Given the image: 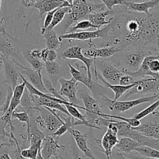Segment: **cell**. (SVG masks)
Instances as JSON below:
<instances>
[{
  "label": "cell",
  "mask_w": 159,
  "mask_h": 159,
  "mask_svg": "<svg viewBox=\"0 0 159 159\" xmlns=\"http://www.w3.org/2000/svg\"><path fill=\"white\" fill-rule=\"evenodd\" d=\"M103 6V4H92L87 0H74L70 6V10L61 23V35L66 34L73 24L85 20L92 12L101 10Z\"/></svg>",
  "instance_id": "obj_1"
},
{
  "label": "cell",
  "mask_w": 159,
  "mask_h": 159,
  "mask_svg": "<svg viewBox=\"0 0 159 159\" xmlns=\"http://www.w3.org/2000/svg\"><path fill=\"white\" fill-rule=\"evenodd\" d=\"M116 26V21L113 19L110 24L105 26V27L100 28L93 31H78L74 33H67V34L60 35L61 40H91L93 39L100 38L104 40H110V33L114 30Z\"/></svg>",
  "instance_id": "obj_2"
},
{
  "label": "cell",
  "mask_w": 159,
  "mask_h": 159,
  "mask_svg": "<svg viewBox=\"0 0 159 159\" xmlns=\"http://www.w3.org/2000/svg\"><path fill=\"white\" fill-rule=\"evenodd\" d=\"M35 111L40 113L38 116L34 117L37 124L51 133V134L64 124L61 116L56 113L55 110L37 106Z\"/></svg>",
  "instance_id": "obj_3"
},
{
  "label": "cell",
  "mask_w": 159,
  "mask_h": 159,
  "mask_svg": "<svg viewBox=\"0 0 159 159\" xmlns=\"http://www.w3.org/2000/svg\"><path fill=\"white\" fill-rule=\"evenodd\" d=\"M144 16L145 15L135 14L129 17L126 24V33L123 41V49L130 45L141 43V33Z\"/></svg>",
  "instance_id": "obj_4"
},
{
  "label": "cell",
  "mask_w": 159,
  "mask_h": 159,
  "mask_svg": "<svg viewBox=\"0 0 159 159\" xmlns=\"http://www.w3.org/2000/svg\"><path fill=\"white\" fill-rule=\"evenodd\" d=\"M79 99H82L84 106V110L85 111V117L89 124L93 127V128L100 130V127L95 126V122L99 117L102 112L100 109V106L98 103V101L95 98L91 96L89 93L85 89H81L79 92Z\"/></svg>",
  "instance_id": "obj_5"
},
{
  "label": "cell",
  "mask_w": 159,
  "mask_h": 159,
  "mask_svg": "<svg viewBox=\"0 0 159 159\" xmlns=\"http://www.w3.org/2000/svg\"><path fill=\"white\" fill-rule=\"evenodd\" d=\"M102 99L105 101V104L108 109L111 111H116L124 113V112L128 111L130 109L139 106L143 103H149L156 101L159 99V94H155L150 96H145L141 97L139 99H132V100L126 101H113L112 99H109L107 96H102Z\"/></svg>",
  "instance_id": "obj_6"
},
{
  "label": "cell",
  "mask_w": 159,
  "mask_h": 159,
  "mask_svg": "<svg viewBox=\"0 0 159 159\" xmlns=\"http://www.w3.org/2000/svg\"><path fill=\"white\" fill-rule=\"evenodd\" d=\"M94 71L97 72V70L100 71L102 77L107 82L112 85H116L119 83L120 79L124 75L121 69L118 68L114 64L104 61L102 59H94Z\"/></svg>",
  "instance_id": "obj_7"
},
{
  "label": "cell",
  "mask_w": 159,
  "mask_h": 159,
  "mask_svg": "<svg viewBox=\"0 0 159 159\" xmlns=\"http://www.w3.org/2000/svg\"><path fill=\"white\" fill-rule=\"evenodd\" d=\"M68 68H69V71L71 73V75L72 76L73 79H75L78 82H81L85 87H87L92 92L95 98L98 99V98L102 97V96H105V90H104V89H106L107 87L102 86L99 84L95 82L93 80H89L87 75L83 74L80 70L76 69L69 62H68Z\"/></svg>",
  "instance_id": "obj_8"
},
{
  "label": "cell",
  "mask_w": 159,
  "mask_h": 159,
  "mask_svg": "<svg viewBox=\"0 0 159 159\" xmlns=\"http://www.w3.org/2000/svg\"><path fill=\"white\" fill-rule=\"evenodd\" d=\"M25 88H26V85H25V83L23 81H22L21 83L16 86V88L13 89V92H12V98H11L9 109H8V110L4 115L0 116V118L3 120L9 127V130H10L9 132L14 133V130H15V127L12 124V114L13 113V112H15L16 109L20 106V100H21L22 96H23Z\"/></svg>",
  "instance_id": "obj_9"
},
{
  "label": "cell",
  "mask_w": 159,
  "mask_h": 159,
  "mask_svg": "<svg viewBox=\"0 0 159 159\" xmlns=\"http://www.w3.org/2000/svg\"><path fill=\"white\" fill-rule=\"evenodd\" d=\"M62 57L65 59L81 61L85 65L86 68V74L89 80H93L91 73V68L94 65V59L89 58L84 55L82 53V48L80 46H71L65 49L62 53Z\"/></svg>",
  "instance_id": "obj_10"
},
{
  "label": "cell",
  "mask_w": 159,
  "mask_h": 159,
  "mask_svg": "<svg viewBox=\"0 0 159 159\" xmlns=\"http://www.w3.org/2000/svg\"><path fill=\"white\" fill-rule=\"evenodd\" d=\"M58 82L61 85L60 90L58 92L59 94L63 98H67L70 103L78 105L79 99L77 96L78 91H79L77 81L73 78H71V79H66L61 77L59 79Z\"/></svg>",
  "instance_id": "obj_11"
},
{
  "label": "cell",
  "mask_w": 159,
  "mask_h": 159,
  "mask_svg": "<svg viewBox=\"0 0 159 159\" xmlns=\"http://www.w3.org/2000/svg\"><path fill=\"white\" fill-rule=\"evenodd\" d=\"M152 51H145L143 48L130 51L125 53L124 55V61L127 68L123 70L128 71H135L140 68L141 63L147 56L152 55Z\"/></svg>",
  "instance_id": "obj_12"
},
{
  "label": "cell",
  "mask_w": 159,
  "mask_h": 159,
  "mask_svg": "<svg viewBox=\"0 0 159 159\" xmlns=\"http://www.w3.org/2000/svg\"><path fill=\"white\" fill-rule=\"evenodd\" d=\"M125 98L127 99L129 96L134 94H147V93H155L159 94V78H145L141 79L140 83L136 86L132 88L126 93Z\"/></svg>",
  "instance_id": "obj_13"
},
{
  "label": "cell",
  "mask_w": 159,
  "mask_h": 159,
  "mask_svg": "<svg viewBox=\"0 0 159 159\" xmlns=\"http://www.w3.org/2000/svg\"><path fill=\"white\" fill-rule=\"evenodd\" d=\"M3 67H4L5 83L11 87L12 90L16 88L20 77V71L12 59L2 56Z\"/></svg>",
  "instance_id": "obj_14"
},
{
  "label": "cell",
  "mask_w": 159,
  "mask_h": 159,
  "mask_svg": "<svg viewBox=\"0 0 159 159\" xmlns=\"http://www.w3.org/2000/svg\"><path fill=\"white\" fill-rule=\"evenodd\" d=\"M65 146L58 144V140L51 135L46 134L41 142L40 153L44 159H51L53 156H56L59 149H64Z\"/></svg>",
  "instance_id": "obj_15"
},
{
  "label": "cell",
  "mask_w": 159,
  "mask_h": 159,
  "mask_svg": "<svg viewBox=\"0 0 159 159\" xmlns=\"http://www.w3.org/2000/svg\"><path fill=\"white\" fill-rule=\"evenodd\" d=\"M19 71L23 75L25 79L34 88L43 93H48L43 85L42 72H38V71L33 70L32 68L25 66L23 68H20Z\"/></svg>",
  "instance_id": "obj_16"
},
{
  "label": "cell",
  "mask_w": 159,
  "mask_h": 159,
  "mask_svg": "<svg viewBox=\"0 0 159 159\" xmlns=\"http://www.w3.org/2000/svg\"><path fill=\"white\" fill-rule=\"evenodd\" d=\"M121 50L122 48L119 47V45L111 47L108 46L100 48H91L89 50H87L84 53V55L85 57L93 59H107L114 56Z\"/></svg>",
  "instance_id": "obj_17"
},
{
  "label": "cell",
  "mask_w": 159,
  "mask_h": 159,
  "mask_svg": "<svg viewBox=\"0 0 159 159\" xmlns=\"http://www.w3.org/2000/svg\"><path fill=\"white\" fill-rule=\"evenodd\" d=\"M118 141H119V139H118L117 134L113 131H112L111 130H110V129H107V132L103 135L100 141L102 150L100 148H96L103 152L107 159H110V156H111L113 148L116 147Z\"/></svg>",
  "instance_id": "obj_18"
},
{
  "label": "cell",
  "mask_w": 159,
  "mask_h": 159,
  "mask_svg": "<svg viewBox=\"0 0 159 159\" xmlns=\"http://www.w3.org/2000/svg\"><path fill=\"white\" fill-rule=\"evenodd\" d=\"M68 132L73 137L78 148L84 154L85 157L89 159H97L89 148L86 135L74 128H70Z\"/></svg>",
  "instance_id": "obj_19"
},
{
  "label": "cell",
  "mask_w": 159,
  "mask_h": 159,
  "mask_svg": "<svg viewBox=\"0 0 159 159\" xmlns=\"http://www.w3.org/2000/svg\"><path fill=\"white\" fill-rule=\"evenodd\" d=\"M65 6H71L65 0H37L34 8L38 9L40 16L42 17L47 12Z\"/></svg>",
  "instance_id": "obj_20"
},
{
  "label": "cell",
  "mask_w": 159,
  "mask_h": 159,
  "mask_svg": "<svg viewBox=\"0 0 159 159\" xmlns=\"http://www.w3.org/2000/svg\"><path fill=\"white\" fill-rule=\"evenodd\" d=\"M96 79H99V80L101 81L102 82H103L104 85L107 87V89H110V90L113 92L114 93V98H113V101H117L118 99H120V97H122L126 93L129 91L130 89H131L132 88H134V86H136L138 83H140L141 80H138V81H135L134 83L130 84L129 85H119V84H116V85H112V84L109 83L108 82L105 80L102 77L99 73H96Z\"/></svg>",
  "instance_id": "obj_21"
},
{
  "label": "cell",
  "mask_w": 159,
  "mask_h": 159,
  "mask_svg": "<svg viewBox=\"0 0 159 159\" xmlns=\"http://www.w3.org/2000/svg\"><path fill=\"white\" fill-rule=\"evenodd\" d=\"M158 4L159 0H148V1L141 2H134L126 1L125 3H124V6L127 9L133 11V12L144 13L146 16H150L151 13L149 10L151 9L155 8Z\"/></svg>",
  "instance_id": "obj_22"
},
{
  "label": "cell",
  "mask_w": 159,
  "mask_h": 159,
  "mask_svg": "<svg viewBox=\"0 0 159 159\" xmlns=\"http://www.w3.org/2000/svg\"><path fill=\"white\" fill-rule=\"evenodd\" d=\"M0 54L16 61H18L20 57L16 48L12 44L10 39L8 38L7 34H0Z\"/></svg>",
  "instance_id": "obj_23"
},
{
  "label": "cell",
  "mask_w": 159,
  "mask_h": 159,
  "mask_svg": "<svg viewBox=\"0 0 159 159\" xmlns=\"http://www.w3.org/2000/svg\"><path fill=\"white\" fill-rule=\"evenodd\" d=\"M114 13L113 10H104V11H99V12H92L89 15L88 19L89 21L93 25V26H96V28L97 30L100 29L102 26H107V25L110 24L112 21L113 20L114 17H111L109 20H106L107 16H108L112 15V14Z\"/></svg>",
  "instance_id": "obj_24"
},
{
  "label": "cell",
  "mask_w": 159,
  "mask_h": 159,
  "mask_svg": "<svg viewBox=\"0 0 159 159\" xmlns=\"http://www.w3.org/2000/svg\"><path fill=\"white\" fill-rule=\"evenodd\" d=\"M133 129L142 134L144 136L156 140V138L159 134V123L155 120H152L145 124H141L139 127L135 128L133 127Z\"/></svg>",
  "instance_id": "obj_25"
},
{
  "label": "cell",
  "mask_w": 159,
  "mask_h": 159,
  "mask_svg": "<svg viewBox=\"0 0 159 159\" xmlns=\"http://www.w3.org/2000/svg\"><path fill=\"white\" fill-rule=\"evenodd\" d=\"M44 68L47 74L49 75L51 83L55 88L56 85L58 82L59 79L62 77V69L60 65L57 62H47L44 63Z\"/></svg>",
  "instance_id": "obj_26"
},
{
  "label": "cell",
  "mask_w": 159,
  "mask_h": 159,
  "mask_svg": "<svg viewBox=\"0 0 159 159\" xmlns=\"http://www.w3.org/2000/svg\"><path fill=\"white\" fill-rule=\"evenodd\" d=\"M141 147V144L129 138H120L116 145V151L123 154H130L135 149Z\"/></svg>",
  "instance_id": "obj_27"
},
{
  "label": "cell",
  "mask_w": 159,
  "mask_h": 159,
  "mask_svg": "<svg viewBox=\"0 0 159 159\" xmlns=\"http://www.w3.org/2000/svg\"><path fill=\"white\" fill-rule=\"evenodd\" d=\"M43 38L46 43V47L48 49L53 50V51H57L61 47V41L59 36L57 35V33L54 30L45 31L43 34Z\"/></svg>",
  "instance_id": "obj_28"
},
{
  "label": "cell",
  "mask_w": 159,
  "mask_h": 159,
  "mask_svg": "<svg viewBox=\"0 0 159 159\" xmlns=\"http://www.w3.org/2000/svg\"><path fill=\"white\" fill-rule=\"evenodd\" d=\"M64 106H65V107L66 108L68 114H69L71 117H73L74 119H77V120H81V121H82V122H84L85 124H86V127H92V128H93V126L90 125V124L88 123V121L86 120V119H85V115L82 114V113L79 110V109H81V110H84V107H80V106H79V105H75V104L70 103L69 102Z\"/></svg>",
  "instance_id": "obj_29"
},
{
  "label": "cell",
  "mask_w": 159,
  "mask_h": 159,
  "mask_svg": "<svg viewBox=\"0 0 159 159\" xmlns=\"http://www.w3.org/2000/svg\"><path fill=\"white\" fill-rule=\"evenodd\" d=\"M70 10V6H65V7H60L59 9H57V11L54 13V17H53L52 22H51V25L48 27L47 30H54L57 25L60 24L62 21H63L64 18H65V15Z\"/></svg>",
  "instance_id": "obj_30"
},
{
  "label": "cell",
  "mask_w": 159,
  "mask_h": 159,
  "mask_svg": "<svg viewBox=\"0 0 159 159\" xmlns=\"http://www.w3.org/2000/svg\"><path fill=\"white\" fill-rule=\"evenodd\" d=\"M22 55L23 56L25 60L27 61V63L30 65L33 70L38 71V72H41L42 68L44 65V64L41 61L33 57L30 53V51H22Z\"/></svg>",
  "instance_id": "obj_31"
},
{
  "label": "cell",
  "mask_w": 159,
  "mask_h": 159,
  "mask_svg": "<svg viewBox=\"0 0 159 159\" xmlns=\"http://www.w3.org/2000/svg\"><path fill=\"white\" fill-rule=\"evenodd\" d=\"M20 105L21 106L22 108L26 113H29L30 111H32V110H36V109H37V106L34 104L32 97H31L30 94L29 93L28 90L26 89V88H25L24 92H23Z\"/></svg>",
  "instance_id": "obj_32"
},
{
  "label": "cell",
  "mask_w": 159,
  "mask_h": 159,
  "mask_svg": "<svg viewBox=\"0 0 159 159\" xmlns=\"http://www.w3.org/2000/svg\"><path fill=\"white\" fill-rule=\"evenodd\" d=\"M100 116L103 118H109V119H113V120H120V121H124V122L127 123L130 127H134V128L139 127L141 124L140 120L136 119V118L134 117L126 118V117H123V116H116V115L106 114V113H103L100 115Z\"/></svg>",
  "instance_id": "obj_33"
},
{
  "label": "cell",
  "mask_w": 159,
  "mask_h": 159,
  "mask_svg": "<svg viewBox=\"0 0 159 159\" xmlns=\"http://www.w3.org/2000/svg\"><path fill=\"white\" fill-rule=\"evenodd\" d=\"M134 152L142 156L147 157V158L159 159V150L153 148L148 147V146H141L135 149Z\"/></svg>",
  "instance_id": "obj_34"
},
{
  "label": "cell",
  "mask_w": 159,
  "mask_h": 159,
  "mask_svg": "<svg viewBox=\"0 0 159 159\" xmlns=\"http://www.w3.org/2000/svg\"><path fill=\"white\" fill-rule=\"evenodd\" d=\"M41 144L39 145H30L28 148L22 149L20 154L24 159H37L38 151L40 149Z\"/></svg>",
  "instance_id": "obj_35"
},
{
  "label": "cell",
  "mask_w": 159,
  "mask_h": 159,
  "mask_svg": "<svg viewBox=\"0 0 159 159\" xmlns=\"http://www.w3.org/2000/svg\"><path fill=\"white\" fill-rule=\"evenodd\" d=\"M158 107H159V99H157L156 101H155L153 103L151 104V105L149 106V107H148L147 108H145L144 110H141V112H139L138 113L135 114L134 117L141 120H142L143 118L146 117V116H148V115H150L151 113H155V110H156Z\"/></svg>",
  "instance_id": "obj_36"
},
{
  "label": "cell",
  "mask_w": 159,
  "mask_h": 159,
  "mask_svg": "<svg viewBox=\"0 0 159 159\" xmlns=\"http://www.w3.org/2000/svg\"><path fill=\"white\" fill-rule=\"evenodd\" d=\"M18 120L19 121L22 123H24L26 125V134L27 136L26 138H28L30 134V116L28 113L23 111V112H13L12 114V120Z\"/></svg>",
  "instance_id": "obj_37"
},
{
  "label": "cell",
  "mask_w": 159,
  "mask_h": 159,
  "mask_svg": "<svg viewBox=\"0 0 159 159\" xmlns=\"http://www.w3.org/2000/svg\"><path fill=\"white\" fill-rule=\"evenodd\" d=\"M90 28L96 29V26H93V25L89 21V20H81V21L78 22V23H76V24L75 25V26H71V27L68 30V31L67 33L78 32L79 30H85L90 29Z\"/></svg>",
  "instance_id": "obj_38"
},
{
  "label": "cell",
  "mask_w": 159,
  "mask_h": 159,
  "mask_svg": "<svg viewBox=\"0 0 159 159\" xmlns=\"http://www.w3.org/2000/svg\"><path fill=\"white\" fill-rule=\"evenodd\" d=\"M43 85H44L45 88H46L47 91L49 94H51V96H53L54 97L57 98V99H61V100H66L65 98L62 97L60 94H59L58 92L55 89V88L54 87V85H52L51 83V80L48 79H43Z\"/></svg>",
  "instance_id": "obj_39"
},
{
  "label": "cell",
  "mask_w": 159,
  "mask_h": 159,
  "mask_svg": "<svg viewBox=\"0 0 159 159\" xmlns=\"http://www.w3.org/2000/svg\"><path fill=\"white\" fill-rule=\"evenodd\" d=\"M148 68L150 71L155 74H159V58L158 54L148 55Z\"/></svg>",
  "instance_id": "obj_40"
},
{
  "label": "cell",
  "mask_w": 159,
  "mask_h": 159,
  "mask_svg": "<svg viewBox=\"0 0 159 159\" xmlns=\"http://www.w3.org/2000/svg\"><path fill=\"white\" fill-rule=\"evenodd\" d=\"M101 1L108 10H113L114 6H124V3L127 0H101Z\"/></svg>",
  "instance_id": "obj_41"
},
{
  "label": "cell",
  "mask_w": 159,
  "mask_h": 159,
  "mask_svg": "<svg viewBox=\"0 0 159 159\" xmlns=\"http://www.w3.org/2000/svg\"><path fill=\"white\" fill-rule=\"evenodd\" d=\"M135 82V80L134 79V78H132L131 76L128 75L127 74H124L121 78L120 79L119 81V85H129L130 84L134 83Z\"/></svg>",
  "instance_id": "obj_42"
},
{
  "label": "cell",
  "mask_w": 159,
  "mask_h": 159,
  "mask_svg": "<svg viewBox=\"0 0 159 159\" xmlns=\"http://www.w3.org/2000/svg\"><path fill=\"white\" fill-rule=\"evenodd\" d=\"M6 127H8L7 124L0 118V136L7 137L9 139H10V134L6 131Z\"/></svg>",
  "instance_id": "obj_43"
},
{
  "label": "cell",
  "mask_w": 159,
  "mask_h": 159,
  "mask_svg": "<svg viewBox=\"0 0 159 159\" xmlns=\"http://www.w3.org/2000/svg\"><path fill=\"white\" fill-rule=\"evenodd\" d=\"M6 85V83L0 84V109L2 107V105L4 104L5 100H6V93H7V89H5L4 85ZM8 87V85H7Z\"/></svg>",
  "instance_id": "obj_44"
},
{
  "label": "cell",
  "mask_w": 159,
  "mask_h": 159,
  "mask_svg": "<svg viewBox=\"0 0 159 159\" xmlns=\"http://www.w3.org/2000/svg\"><path fill=\"white\" fill-rule=\"evenodd\" d=\"M124 155L126 159H154L142 156V155H139V154H138L137 152H135V153L131 152V153L130 154H124Z\"/></svg>",
  "instance_id": "obj_45"
},
{
  "label": "cell",
  "mask_w": 159,
  "mask_h": 159,
  "mask_svg": "<svg viewBox=\"0 0 159 159\" xmlns=\"http://www.w3.org/2000/svg\"><path fill=\"white\" fill-rule=\"evenodd\" d=\"M57 58V54L56 51H53V50H49L48 51V57H47V60L45 63L47 62H54L56 61Z\"/></svg>",
  "instance_id": "obj_46"
},
{
  "label": "cell",
  "mask_w": 159,
  "mask_h": 159,
  "mask_svg": "<svg viewBox=\"0 0 159 159\" xmlns=\"http://www.w3.org/2000/svg\"><path fill=\"white\" fill-rule=\"evenodd\" d=\"M37 0H21V3L23 6L26 8L34 7Z\"/></svg>",
  "instance_id": "obj_47"
},
{
  "label": "cell",
  "mask_w": 159,
  "mask_h": 159,
  "mask_svg": "<svg viewBox=\"0 0 159 159\" xmlns=\"http://www.w3.org/2000/svg\"><path fill=\"white\" fill-rule=\"evenodd\" d=\"M0 34H6V26H5V19L0 16Z\"/></svg>",
  "instance_id": "obj_48"
},
{
  "label": "cell",
  "mask_w": 159,
  "mask_h": 159,
  "mask_svg": "<svg viewBox=\"0 0 159 159\" xmlns=\"http://www.w3.org/2000/svg\"><path fill=\"white\" fill-rule=\"evenodd\" d=\"M30 54L33 56V57L40 60V53H41V50L34 49L32 50V51H30Z\"/></svg>",
  "instance_id": "obj_49"
},
{
  "label": "cell",
  "mask_w": 159,
  "mask_h": 159,
  "mask_svg": "<svg viewBox=\"0 0 159 159\" xmlns=\"http://www.w3.org/2000/svg\"><path fill=\"white\" fill-rule=\"evenodd\" d=\"M14 144H15V142L12 140H9L7 142H2V141H0V149L3 148L5 147H11V146L14 145Z\"/></svg>",
  "instance_id": "obj_50"
},
{
  "label": "cell",
  "mask_w": 159,
  "mask_h": 159,
  "mask_svg": "<svg viewBox=\"0 0 159 159\" xmlns=\"http://www.w3.org/2000/svg\"><path fill=\"white\" fill-rule=\"evenodd\" d=\"M0 159H12V158L9 156V154L4 153L0 155Z\"/></svg>",
  "instance_id": "obj_51"
},
{
  "label": "cell",
  "mask_w": 159,
  "mask_h": 159,
  "mask_svg": "<svg viewBox=\"0 0 159 159\" xmlns=\"http://www.w3.org/2000/svg\"><path fill=\"white\" fill-rule=\"evenodd\" d=\"M72 158H73V159H82V158H81V157L79 156V154H78L77 151H75V152H73Z\"/></svg>",
  "instance_id": "obj_52"
},
{
  "label": "cell",
  "mask_w": 159,
  "mask_h": 159,
  "mask_svg": "<svg viewBox=\"0 0 159 159\" xmlns=\"http://www.w3.org/2000/svg\"><path fill=\"white\" fill-rule=\"evenodd\" d=\"M2 67H3L2 55V54H0V72H1L2 69Z\"/></svg>",
  "instance_id": "obj_53"
},
{
  "label": "cell",
  "mask_w": 159,
  "mask_h": 159,
  "mask_svg": "<svg viewBox=\"0 0 159 159\" xmlns=\"http://www.w3.org/2000/svg\"><path fill=\"white\" fill-rule=\"evenodd\" d=\"M157 42H158V45H159V27L158 29V33H157Z\"/></svg>",
  "instance_id": "obj_54"
},
{
  "label": "cell",
  "mask_w": 159,
  "mask_h": 159,
  "mask_svg": "<svg viewBox=\"0 0 159 159\" xmlns=\"http://www.w3.org/2000/svg\"><path fill=\"white\" fill-rule=\"evenodd\" d=\"M65 1H67V2H68L69 3L70 5H71V4H72V2H74V0H65Z\"/></svg>",
  "instance_id": "obj_55"
},
{
  "label": "cell",
  "mask_w": 159,
  "mask_h": 159,
  "mask_svg": "<svg viewBox=\"0 0 159 159\" xmlns=\"http://www.w3.org/2000/svg\"><path fill=\"white\" fill-rule=\"evenodd\" d=\"M1 7H2V0H0V12H1Z\"/></svg>",
  "instance_id": "obj_56"
},
{
  "label": "cell",
  "mask_w": 159,
  "mask_h": 159,
  "mask_svg": "<svg viewBox=\"0 0 159 159\" xmlns=\"http://www.w3.org/2000/svg\"><path fill=\"white\" fill-rule=\"evenodd\" d=\"M155 114H156L157 116H159V110L158 111V113H155Z\"/></svg>",
  "instance_id": "obj_57"
},
{
  "label": "cell",
  "mask_w": 159,
  "mask_h": 159,
  "mask_svg": "<svg viewBox=\"0 0 159 159\" xmlns=\"http://www.w3.org/2000/svg\"><path fill=\"white\" fill-rule=\"evenodd\" d=\"M158 58H159V52H158Z\"/></svg>",
  "instance_id": "obj_58"
},
{
  "label": "cell",
  "mask_w": 159,
  "mask_h": 159,
  "mask_svg": "<svg viewBox=\"0 0 159 159\" xmlns=\"http://www.w3.org/2000/svg\"><path fill=\"white\" fill-rule=\"evenodd\" d=\"M58 159H61V158H58Z\"/></svg>",
  "instance_id": "obj_59"
}]
</instances>
